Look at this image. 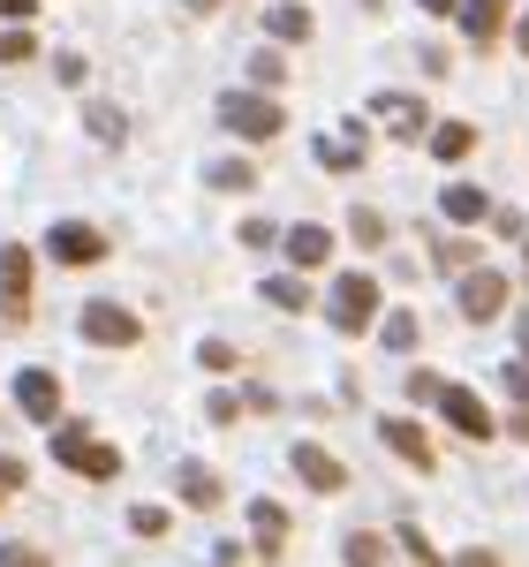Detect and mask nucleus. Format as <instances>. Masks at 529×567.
<instances>
[{
  "label": "nucleus",
  "mask_w": 529,
  "mask_h": 567,
  "mask_svg": "<svg viewBox=\"0 0 529 567\" xmlns=\"http://www.w3.org/2000/svg\"><path fill=\"white\" fill-rule=\"evenodd\" d=\"M491 235H507V243H529V227H522V213H491Z\"/></svg>",
  "instance_id": "31"
},
{
  "label": "nucleus",
  "mask_w": 529,
  "mask_h": 567,
  "mask_svg": "<svg viewBox=\"0 0 529 567\" xmlns=\"http://www.w3.org/2000/svg\"><path fill=\"white\" fill-rule=\"evenodd\" d=\"M53 462H61V470H76V477H91V484H106L114 470H122V454L91 432V424H76V416H69V424H53Z\"/></svg>",
  "instance_id": "1"
},
{
  "label": "nucleus",
  "mask_w": 529,
  "mask_h": 567,
  "mask_svg": "<svg viewBox=\"0 0 529 567\" xmlns=\"http://www.w3.org/2000/svg\"><path fill=\"white\" fill-rule=\"evenodd\" d=\"M288 258L303 265V272H310V265H325V258H333V235H325V227H288Z\"/></svg>",
  "instance_id": "17"
},
{
  "label": "nucleus",
  "mask_w": 529,
  "mask_h": 567,
  "mask_svg": "<svg viewBox=\"0 0 529 567\" xmlns=\"http://www.w3.org/2000/svg\"><path fill=\"white\" fill-rule=\"evenodd\" d=\"M515 439H529V409H522V416H515Z\"/></svg>",
  "instance_id": "40"
},
{
  "label": "nucleus",
  "mask_w": 529,
  "mask_h": 567,
  "mask_svg": "<svg viewBox=\"0 0 529 567\" xmlns=\"http://www.w3.org/2000/svg\"><path fill=\"white\" fill-rule=\"evenodd\" d=\"M0 8H8V16H31V8H39V0H0Z\"/></svg>",
  "instance_id": "39"
},
{
  "label": "nucleus",
  "mask_w": 529,
  "mask_h": 567,
  "mask_svg": "<svg viewBox=\"0 0 529 567\" xmlns=\"http://www.w3.org/2000/svg\"><path fill=\"white\" fill-rule=\"evenodd\" d=\"M84 333L98 341V349H136V341H144L136 310H122V303H91L84 310Z\"/></svg>",
  "instance_id": "5"
},
{
  "label": "nucleus",
  "mask_w": 529,
  "mask_h": 567,
  "mask_svg": "<svg viewBox=\"0 0 529 567\" xmlns=\"http://www.w3.org/2000/svg\"><path fill=\"white\" fill-rule=\"evenodd\" d=\"M325 318H333L341 333H363V326L378 318V280H371V272H341L333 296H325Z\"/></svg>",
  "instance_id": "2"
},
{
  "label": "nucleus",
  "mask_w": 529,
  "mask_h": 567,
  "mask_svg": "<svg viewBox=\"0 0 529 567\" xmlns=\"http://www.w3.org/2000/svg\"><path fill=\"white\" fill-rule=\"evenodd\" d=\"M349 235L363 243V250H378V243H386V219L378 213H349Z\"/></svg>",
  "instance_id": "24"
},
{
  "label": "nucleus",
  "mask_w": 529,
  "mask_h": 567,
  "mask_svg": "<svg viewBox=\"0 0 529 567\" xmlns=\"http://www.w3.org/2000/svg\"><path fill=\"white\" fill-rule=\"evenodd\" d=\"M371 114H378V130H386V136L424 144V106H416L408 91H378V99H371Z\"/></svg>",
  "instance_id": "7"
},
{
  "label": "nucleus",
  "mask_w": 529,
  "mask_h": 567,
  "mask_svg": "<svg viewBox=\"0 0 529 567\" xmlns=\"http://www.w3.org/2000/svg\"><path fill=\"white\" fill-rule=\"evenodd\" d=\"M416 8H432V16H454V8H461V0H416Z\"/></svg>",
  "instance_id": "38"
},
{
  "label": "nucleus",
  "mask_w": 529,
  "mask_h": 567,
  "mask_svg": "<svg viewBox=\"0 0 529 567\" xmlns=\"http://www.w3.org/2000/svg\"><path fill=\"white\" fill-rule=\"evenodd\" d=\"M258 288H264V303H272V310H303L310 303V288H303V280H288V272H272V280H258Z\"/></svg>",
  "instance_id": "21"
},
{
  "label": "nucleus",
  "mask_w": 529,
  "mask_h": 567,
  "mask_svg": "<svg viewBox=\"0 0 529 567\" xmlns=\"http://www.w3.org/2000/svg\"><path fill=\"white\" fill-rule=\"evenodd\" d=\"M250 529H258V545H264V553H272V545L288 537V515H280L272 499H258V507H250Z\"/></svg>",
  "instance_id": "22"
},
{
  "label": "nucleus",
  "mask_w": 529,
  "mask_h": 567,
  "mask_svg": "<svg viewBox=\"0 0 529 567\" xmlns=\"http://www.w3.org/2000/svg\"><path fill=\"white\" fill-rule=\"evenodd\" d=\"M175 484H181V499H189V507H220V477H212L205 462H181Z\"/></svg>",
  "instance_id": "16"
},
{
  "label": "nucleus",
  "mask_w": 529,
  "mask_h": 567,
  "mask_svg": "<svg viewBox=\"0 0 529 567\" xmlns=\"http://www.w3.org/2000/svg\"><path fill=\"white\" fill-rule=\"evenodd\" d=\"M220 122L235 136H258V144H264V136L288 130V106H272L264 91H227V99H220Z\"/></svg>",
  "instance_id": "3"
},
{
  "label": "nucleus",
  "mask_w": 529,
  "mask_h": 567,
  "mask_svg": "<svg viewBox=\"0 0 529 567\" xmlns=\"http://www.w3.org/2000/svg\"><path fill=\"white\" fill-rule=\"evenodd\" d=\"M439 386H446L439 371H408V393H416V401H432V393H439Z\"/></svg>",
  "instance_id": "34"
},
{
  "label": "nucleus",
  "mask_w": 529,
  "mask_h": 567,
  "mask_svg": "<svg viewBox=\"0 0 529 567\" xmlns=\"http://www.w3.org/2000/svg\"><path fill=\"white\" fill-rule=\"evenodd\" d=\"M378 439L394 446V454L408 462V470H432V462H439V454H432V439L416 432V424H401V416H386V424H378Z\"/></svg>",
  "instance_id": "14"
},
{
  "label": "nucleus",
  "mask_w": 529,
  "mask_h": 567,
  "mask_svg": "<svg viewBox=\"0 0 529 567\" xmlns=\"http://www.w3.org/2000/svg\"><path fill=\"white\" fill-rule=\"evenodd\" d=\"M31 53H39L31 31H0V61H31Z\"/></svg>",
  "instance_id": "28"
},
{
  "label": "nucleus",
  "mask_w": 529,
  "mask_h": 567,
  "mask_svg": "<svg viewBox=\"0 0 529 567\" xmlns=\"http://www.w3.org/2000/svg\"><path fill=\"white\" fill-rule=\"evenodd\" d=\"M288 462H295V477H303L310 492H341V484H349V470H341V462H333L325 446H295Z\"/></svg>",
  "instance_id": "12"
},
{
  "label": "nucleus",
  "mask_w": 529,
  "mask_h": 567,
  "mask_svg": "<svg viewBox=\"0 0 529 567\" xmlns=\"http://www.w3.org/2000/svg\"><path fill=\"white\" fill-rule=\"evenodd\" d=\"M15 409H23L31 424H53V416H61V379H53V371H15Z\"/></svg>",
  "instance_id": "8"
},
{
  "label": "nucleus",
  "mask_w": 529,
  "mask_h": 567,
  "mask_svg": "<svg viewBox=\"0 0 529 567\" xmlns=\"http://www.w3.org/2000/svg\"><path fill=\"white\" fill-rule=\"evenodd\" d=\"M341 553H349V567H378V560H386V545H378V537H363V529H355Z\"/></svg>",
  "instance_id": "25"
},
{
  "label": "nucleus",
  "mask_w": 529,
  "mask_h": 567,
  "mask_svg": "<svg viewBox=\"0 0 529 567\" xmlns=\"http://www.w3.org/2000/svg\"><path fill=\"white\" fill-rule=\"evenodd\" d=\"M129 529H136V537H167V507H136Z\"/></svg>",
  "instance_id": "29"
},
{
  "label": "nucleus",
  "mask_w": 529,
  "mask_h": 567,
  "mask_svg": "<svg viewBox=\"0 0 529 567\" xmlns=\"http://www.w3.org/2000/svg\"><path fill=\"white\" fill-rule=\"evenodd\" d=\"M15 484H23V462H8V454H0V499H8Z\"/></svg>",
  "instance_id": "35"
},
{
  "label": "nucleus",
  "mask_w": 529,
  "mask_h": 567,
  "mask_svg": "<svg viewBox=\"0 0 529 567\" xmlns=\"http://www.w3.org/2000/svg\"><path fill=\"white\" fill-rule=\"evenodd\" d=\"M205 182H212V189H250V182H258V167H235V159H220Z\"/></svg>",
  "instance_id": "27"
},
{
  "label": "nucleus",
  "mask_w": 529,
  "mask_h": 567,
  "mask_svg": "<svg viewBox=\"0 0 529 567\" xmlns=\"http://www.w3.org/2000/svg\"><path fill=\"white\" fill-rule=\"evenodd\" d=\"M469 152H477V130L469 122H439L432 130V159H469Z\"/></svg>",
  "instance_id": "18"
},
{
  "label": "nucleus",
  "mask_w": 529,
  "mask_h": 567,
  "mask_svg": "<svg viewBox=\"0 0 529 567\" xmlns=\"http://www.w3.org/2000/svg\"><path fill=\"white\" fill-rule=\"evenodd\" d=\"M522 355H529V318H522Z\"/></svg>",
  "instance_id": "42"
},
{
  "label": "nucleus",
  "mask_w": 529,
  "mask_h": 567,
  "mask_svg": "<svg viewBox=\"0 0 529 567\" xmlns=\"http://www.w3.org/2000/svg\"><path fill=\"white\" fill-rule=\"evenodd\" d=\"M454 567H499V553H485V545H469V553H461Z\"/></svg>",
  "instance_id": "37"
},
{
  "label": "nucleus",
  "mask_w": 529,
  "mask_h": 567,
  "mask_svg": "<svg viewBox=\"0 0 529 567\" xmlns=\"http://www.w3.org/2000/svg\"><path fill=\"white\" fill-rule=\"evenodd\" d=\"M363 159H371V130H363V122H341V130L318 136V167H325V175H355Z\"/></svg>",
  "instance_id": "4"
},
{
  "label": "nucleus",
  "mask_w": 529,
  "mask_h": 567,
  "mask_svg": "<svg viewBox=\"0 0 529 567\" xmlns=\"http://www.w3.org/2000/svg\"><path fill=\"white\" fill-rule=\"evenodd\" d=\"M469 258H477V250H469L461 235H446V243H439V265H446V272H454V265H469Z\"/></svg>",
  "instance_id": "32"
},
{
  "label": "nucleus",
  "mask_w": 529,
  "mask_h": 567,
  "mask_svg": "<svg viewBox=\"0 0 529 567\" xmlns=\"http://www.w3.org/2000/svg\"><path fill=\"white\" fill-rule=\"evenodd\" d=\"M507 393H515V401H529V363H515V371H507Z\"/></svg>",
  "instance_id": "36"
},
{
  "label": "nucleus",
  "mask_w": 529,
  "mask_h": 567,
  "mask_svg": "<svg viewBox=\"0 0 529 567\" xmlns=\"http://www.w3.org/2000/svg\"><path fill=\"white\" fill-rule=\"evenodd\" d=\"M515 39H522V53H529V16H522V23H515Z\"/></svg>",
  "instance_id": "41"
},
{
  "label": "nucleus",
  "mask_w": 529,
  "mask_h": 567,
  "mask_svg": "<svg viewBox=\"0 0 529 567\" xmlns=\"http://www.w3.org/2000/svg\"><path fill=\"white\" fill-rule=\"evenodd\" d=\"M264 31L280 45H310V31H318V16H310L303 0H272V16H264Z\"/></svg>",
  "instance_id": "13"
},
{
  "label": "nucleus",
  "mask_w": 529,
  "mask_h": 567,
  "mask_svg": "<svg viewBox=\"0 0 529 567\" xmlns=\"http://www.w3.org/2000/svg\"><path fill=\"white\" fill-rule=\"evenodd\" d=\"M432 401L446 409V424H454L461 439H491V409H485V401H477L469 386H439Z\"/></svg>",
  "instance_id": "10"
},
{
  "label": "nucleus",
  "mask_w": 529,
  "mask_h": 567,
  "mask_svg": "<svg viewBox=\"0 0 529 567\" xmlns=\"http://www.w3.org/2000/svg\"><path fill=\"white\" fill-rule=\"evenodd\" d=\"M499 310H507V280H499V272H469V280H461V318L485 326V318H499Z\"/></svg>",
  "instance_id": "11"
},
{
  "label": "nucleus",
  "mask_w": 529,
  "mask_h": 567,
  "mask_svg": "<svg viewBox=\"0 0 529 567\" xmlns=\"http://www.w3.org/2000/svg\"><path fill=\"white\" fill-rule=\"evenodd\" d=\"M45 250H53L61 265H98V258H106V235L84 227V219H61V227L45 235Z\"/></svg>",
  "instance_id": "6"
},
{
  "label": "nucleus",
  "mask_w": 529,
  "mask_h": 567,
  "mask_svg": "<svg viewBox=\"0 0 529 567\" xmlns=\"http://www.w3.org/2000/svg\"><path fill=\"white\" fill-rule=\"evenodd\" d=\"M84 122H91V136H98V144H122V136H129V122H122L114 106H84Z\"/></svg>",
  "instance_id": "23"
},
{
  "label": "nucleus",
  "mask_w": 529,
  "mask_h": 567,
  "mask_svg": "<svg viewBox=\"0 0 529 567\" xmlns=\"http://www.w3.org/2000/svg\"><path fill=\"white\" fill-rule=\"evenodd\" d=\"M439 213L446 219H485V189H477V182H454V189L439 197Z\"/></svg>",
  "instance_id": "20"
},
{
  "label": "nucleus",
  "mask_w": 529,
  "mask_h": 567,
  "mask_svg": "<svg viewBox=\"0 0 529 567\" xmlns=\"http://www.w3.org/2000/svg\"><path fill=\"white\" fill-rule=\"evenodd\" d=\"M454 16H461V31H469L477 45H491L499 31H507V0H461Z\"/></svg>",
  "instance_id": "15"
},
{
  "label": "nucleus",
  "mask_w": 529,
  "mask_h": 567,
  "mask_svg": "<svg viewBox=\"0 0 529 567\" xmlns=\"http://www.w3.org/2000/svg\"><path fill=\"white\" fill-rule=\"evenodd\" d=\"M280 69H288V61H280V53H272V45H264L258 61H250V76H258V84H280Z\"/></svg>",
  "instance_id": "30"
},
{
  "label": "nucleus",
  "mask_w": 529,
  "mask_h": 567,
  "mask_svg": "<svg viewBox=\"0 0 529 567\" xmlns=\"http://www.w3.org/2000/svg\"><path fill=\"white\" fill-rule=\"evenodd\" d=\"M23 303H31V250L23 243H0V310L23 318Z\"/></svg>",
  "instance_id": "9"
},
{
  "label": "nucleus",
  "mask_w": 529,
  "mask_h": 567,
  "mask_svg": "<svg viewBox=\"0 0 529 567\" xmlns=\"http://www.w3.org/2000/svg\"><path fill=\"white\" fill-rule=\"evenodd\" d=\"M197 363H205V371H235V363H242V349H235V341H205V349H197Z\"/></svg>",
  "instance_id": "26"
},
{
  "label": "nucleus",
  "mask_w": 529,
  "mask_h": 567,
  "mask_svg": "<svg viewBox=\"0 0 529 567\" xmlns=\"http://www.w3.org/2000/svg\"><path fill=\"white\" fill-rule=\"evenodd\" d=\"M378 341H386V349H416V341H424V318H416V310H394V318H386V326H378Z\"/></svg>",
  "instance_id": "19"
},
{
  "label": "nucleus",
  "mask_w": 529,
  "mask_h": 567,
  "mask_svg": "<svg viewBox=\"0 0 529 567\" xmlns=\"http://www.w3.org/2000/svg\"><path fill=\"white\" fill-rule=\"evenodd\" d=\"M0 567H45V553H31V545H0Z\"/></svg>",
  "instance_id": "33"
}]
</instances>
